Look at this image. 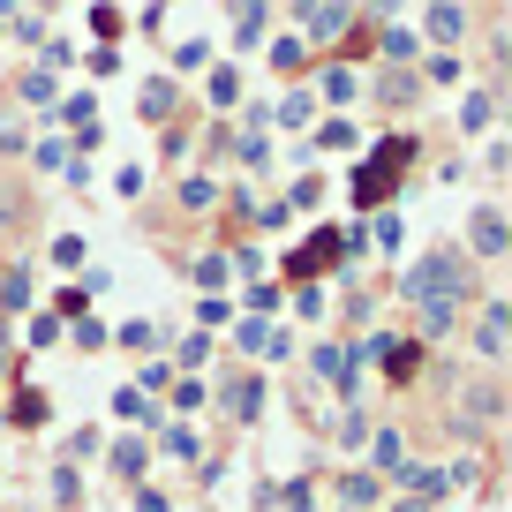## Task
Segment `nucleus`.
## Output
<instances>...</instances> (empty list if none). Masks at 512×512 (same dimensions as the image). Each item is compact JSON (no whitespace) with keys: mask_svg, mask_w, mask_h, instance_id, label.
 Here are the masks:
<instances>
[{"mask_svg":"<svg viewBox=\"0 0 512 512\" xmlns=\"http://www.w3.org/2000/svg\"><path fill=\"white\" fill-rule=\"evenodd\" d=\"M407 294L430 309V324H445V317H452V302L467 294V279H460V264H452V256H430V264L407 279Z\"/></svg>","mask_w":512,"mask_h":512,"instance_id":"f257e3e1","label":"nucleus"},{"mask_svg":"<svg viewBox=\"0 0 512 512\" xmlns=\"http://www.w3.org/2000/svg\"><path fill=\"white\" fill-rule=\"evenodd\" d=\"M166 106H174V91H166V83H151V91H144V121H159Z\"/></svg>","mask_w":512,"mask_h":512,"instance_id":"39448f33","label":"nucleus"},{"mask_svg":"<svg viewBox=\"0 0 512 512\" xmlns=\"http://www.w3.org/2000/svg\"><path fill=\"white\" fill-rule=\"evenodd\" d=\"M430 31H437V38H460V31H467V16H460V8H437Z\"/></svg>","mask_w":512,"mask_h":512,"instance_id":"7ed1b4c3","label":"nucleus"},{"mask_svg":"<svg viewBox=\"0 0 512 512\" xmlns=\"http://www.w3.org/2000/svg\"><path fill=\"white\" fill-rule=\"evenodd\" d=\"M475 241H482V249H505V226H497V211H482V226H475Z\"/></svg>","mask_w":512,"mask_h":512,"instance_id":"20e7f679","label":"nucleus"},{"mask_svg":"<svg viewBox=\"0 0 512 512\" xmlns=\"http://www.w3.org/2000/svg\"><path fill=\"white\" fill-rule=\"evenodd\" d=\"M392 174H400V166H369V174L354 181V196H362V204H377V196H384V181H392Z\"/></svg>","mask_w":512,"mask_h":512,"instance_id":"f03ea898","label":"nucleus"}]
</instances>
